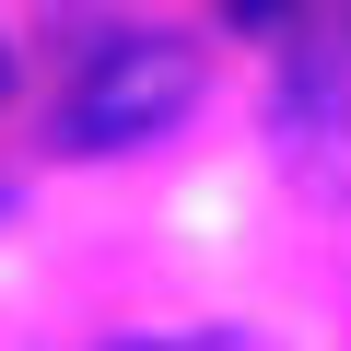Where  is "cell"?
<instances>
[{
  "instance_id": "7a4b0ae2",
  "label": "cell",
  "mask_w": 351,
  "mask_h": 351,
  "mask_svg": "<svg viewBox=\"0 0 351 351\" xmlns=\"http://www.w3.org/2000/svg\"><path fill=\"white\" fill-rule=\"evenodd\" d=\"M188 94H199V59L176 47V36H117L71 82V141L82 152H129V141H152V129L188 117Z\"/></svg>"
},
{
  "instance_id": "277c9868",
  "label": "cell",
  "mask_w": 351,
  "mask_h": 351,
  "mask_svg": "<svg viewBox=\"0 0 351 351\" xmlns=\"http://www.w3.org/2000/svg\"><path fill=\"white\" fill-rule=\"evenodd\" d=\"M0 94H12V47H0Z\"/></svg>"
},
{
  "instance_id": "3957f363",
  "label": "cell",
  "mask_w": 351,
  "mask_h": 351,
  "mask_svg": "<svg viewBox=\"0 0 351 351\" xmlns=\"http://www.w3.org/2000/svg\"><path fill=\"white\" fill-rule=\"evenodd\" d=\"M223 12H234L246 36H281V24H304V12H316V0H223Z\"/></svg>"
},
{
  "instance_id": "6da1fadb",
  "label": "cell",
  "mask_w": 351,
  "mask_h": 351,
  "mask_svg": "<svg viewBox=\"0 0 351 351\" xmlns=\"http://www.w3.org/2000/svg\"><path fill=\"white\" fill-rule=\"evenodd\" d=\"M269 152L293 188L351 199V24H293V59L269 82Z\"/></svg>"
}]
</instances>
